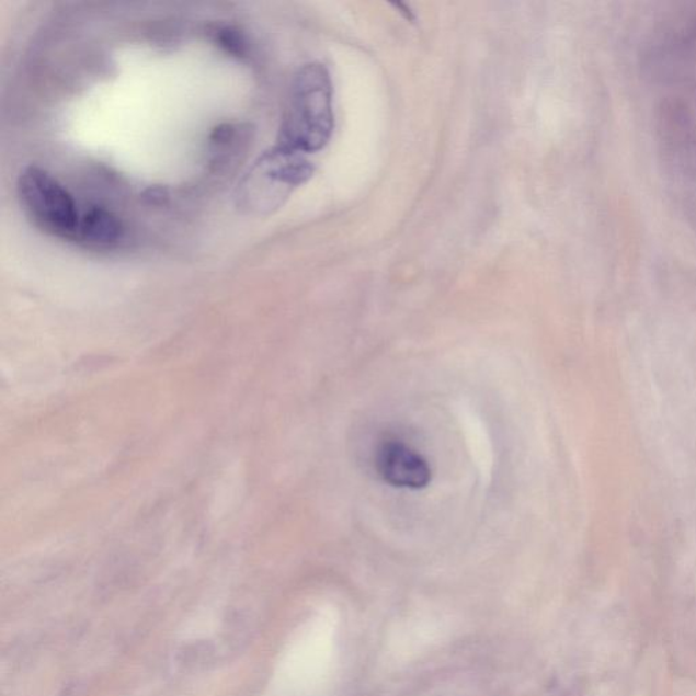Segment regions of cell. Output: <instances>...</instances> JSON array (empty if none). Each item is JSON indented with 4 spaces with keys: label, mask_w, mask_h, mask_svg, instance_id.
<instances>
[{
    "label": "cell",
    "mask_w": 696,
    "mask_h": 696,
    "mask_svg": "<svg viewBox=\"0 0 696 696\" xmlns=\"http://www.w3.org/2000/svg\"><path fill=\"white\" fill-rule=\"evenodd\" d=\"M122 231L115 215L103 208H92L81 217L77 240L90 247L110 248L122 239Z\"/></svg>",
    "instance_id": "5b68a950"
},
{
    "label": "cell",
    "mask_w": 696,
    "mask_h": 696,
    "mask_svg": "<svg viewBox=\"0 0 696 696\" xmlns=\"http://www.w3.org/2000/svg\"><path fill=\"white\" fill-rule=\"evenodd\" d=\"M333 115V84L321 64H308L294 76L283 113L278 145L312 155L330 144Z\"/></svg>",
    "instance_id": "6da1fadb"
},
{
    "label": "cell",
    "mask_w": 696,
    "mask_h": 696,
    "mask_svg": "<svg viewBox=\"0 0 696 696\" xmlns=\"http://www.w3.org/2000/svg\"><path fill=\"white\" fill-rule=\"evenodd\" d=\"M313 172L307 155L282 145L271 147L253 162L237 186V207L256 217L273 214Z\"/></svg>",
    "instance_id": "7a4b0ae2"
},
{
    "label": "cell",
    "mask_w": 696,
    "mask_h": 696,
    "mask_svg": "<svg viewBox=\"0 0 696 696\" xmlns=\"http://www.w3.org/2000/svg\"><path fill=\"white\" fill-rule=\"evenodd\" d=\"M376 467L385 482L395 488L421 490L432 480V469L410 445L388 440L378 446Z\"/></svg>",
    "instance_id": "277c9868"
},
{
    "label": "cell",
    "mask_w": 696,
    "mask_h": 696,
    "mask_svg": "<svg viewBox=\"0 0 696 696\" xmlns=\"http://www.w3.org/2000/svg\"><path fill=\"white\" fill-rule=\"evenodd\" d=\"M16 192L22 209L39 230L64 240H77L79 217L76 202L53 175L38 167L21 172Z\"/></svg>",
    "instance_id": "3957f363"
}]
</instances>
